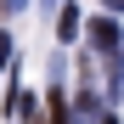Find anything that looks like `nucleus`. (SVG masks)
<instances>
[{
	"label": "nucleus",
	"mask_w": 124,
	"mask_h": 124,
	"mask_svg": "<svg viewBox=\"0 0 124 124\" xmlns=\"http://www.w3.org/2000/svg\"><path fill=\"white\" fill-rule=\"evenodd\" d=\"M90 39H96V51H101V56H113V51H118V28L107 23V17H101V23H90Z\"/></svg>",
	"instance_id": "obj_1"
},
{
	"label": "nucleus",
	"mask_w": 124,
	"mask_h": 124,
	"mask_svg": "<svg viewBox=\"0 0 124 124\" xmlns=\"http://www.w3.org/2000/svg\"><path fill=\"white\" fill-rule=\"evenodd\" d=\"M101 6H107V11H124V0H101Z\"/></svg>",
	"instance_id": "obj_2"
}]
</instances>
